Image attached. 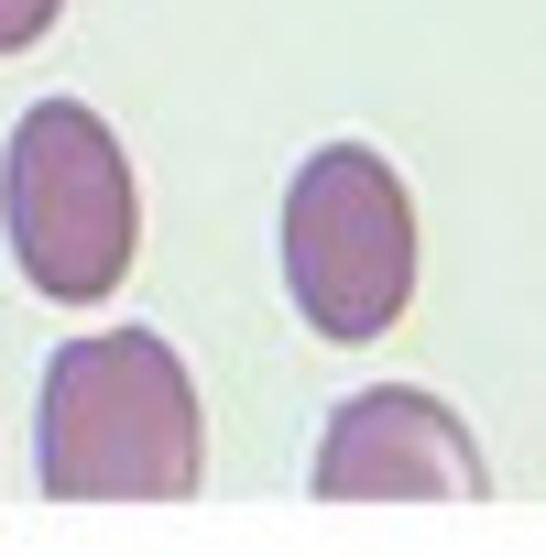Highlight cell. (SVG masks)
<instances>
[{
	"label": "cell",
	"instance_id": "7a4b0ae2",
	"mask_svg": "<svg viewBox=\"0 0 546 557\" xmlns=\"http://www.w3.org/2000/svg\"><path fill=\"white\" fill-rule=\"evenodd\" d=\"M0 240H12L23 285L55 307H99L121 296V273L142 251V197H132V153L88 99H34L0 153Z\"/></svg>",
	"mask_w": 546,
	"mask_h": 557
},
{
	"label": "cell",
	"instance_id": "277c9868",
	"mask_svg": "<svg viewBox=\"0 0 546 557\" xmlns=\"http://www.w3.org/2000/svg\"><path fill=\"white\" fill-rule=\"evenodd\" d=\"M328 503H481L492 470L470 448V426L437 405V394H350L328 426H318V470H307Z\"/></svg>",
	"mask_w": 546,
	"mask_h": 557
},
{
	"label": "cell",
	"instance_id": "5b68a950",
	"mask_svg": "<svg viewBox=\"0 0 546 557\" xmlns=\"http://www.w3.org/2000/svg\"><path fill=\"white\" fill-rule=\"evenodd\" d=\"M55 12H66V0H0V55H34L55 34Z\"/></svg>",
	"mask_w": 546,
	"mask_h": 557
},
{
	"label": "cell",
	"instance_id": "6da1fadb",
	"mask_svg": "<svg viewBox=\"0 0 546 557\" xmlns=\"http://www.w3.org/2000/svg\"><path fill=\"white\" fill-rule=\"evenodd\" d=\"M34 481L55 503H175L208 481V416L153 329H99L45 361L34 405Z\"/></svg>",
	"mask_w": 546,
	"mask_h": 557
},
{
	"label": "cell",
	"instance_id": "3957f363",
	"mask_svg": "<svg viewBox=\"0 0 546 557\" xmlns=\"http://www.w3.org/2000/svg\"><path fill=\"white\" fill-rule=\"evenodd\" d=\"M285 296L318 339L372 350L415 296V197L372 143H318L285 186Z\"/></svg>",
	"mask_w": 546,
	"mask_h": 557
}]
</instances>
